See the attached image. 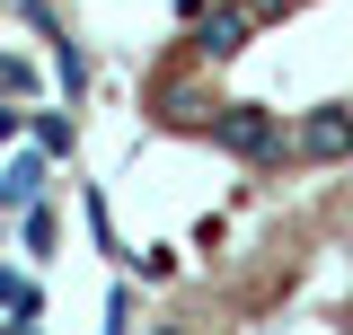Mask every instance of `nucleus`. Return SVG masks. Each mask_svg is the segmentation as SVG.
Instances as JSON below:
<instances>
[{
	"label": "nucleus",
	"mask_w": 353,
	"mask_h": 335,
	"mask_svg": "<svg viewBox=\"0 0 353 335\" xmlns=\"http://www.w3.org/2000/svg\"><path fill=\"white\" fill-rule=\"evenodd\" d=\"M212 141L230 159H292V132L274 124L265 106H212Z\"/></svg>",
	"instance_id": "nucleus-1"
},
{
	"label": "nucleus",
	"mask_w": 353,
	"mask_h": 335,
	"mask_svg": "<svg viewBox=\"0 0 353 335\" xmlns=\"http://www.w3.org/2000/svg\"><path fill=\"white\" fill-rule=\"evenodd\" d=\"M256 27H265V9H256V0H221L212 18L194 27V62H230V53L256 36Z\"/></svg>",
	"instance_id": "nucleus-2"
},
{
	"label": "nucleus",
	"mask_w": 353,
	"mask_h": 335,
	"mask_svg": "<svg viewBox=\"0 0 353 335\" xmlns=\"http://www.w3.org/2000/svg\"><path fill=\"white\" fill-rule=\"evenodd\" d=\"M256 9H265V18H283V9H301V0H256Z\"/></svg>",
	"instance_id": "nucleus-6"
},
{
	"label": "nucleus",
	"mask_w": 353,
	"mask_h": 335,
	"mask_svg": "<svg viewBox=\"0 0 353 335\" xmlns=\"http://www.w3.org/2000/svg\"><path fill=\"white\" fill-rule=\"evenodd\" d=\"M0 309L18 318V327H36V309H44V292L27 283V274H0Z\"/></svg>",
	"instance_id": "nucleus-5"
},
{
	"label": "nucleus",
	"mask_w": 353,
	"mask_h": 335,
	"mask_svg": "<svg viewBox=\"0 0 353 335\" xmlns=\"http://www.w3.org/2000/svg\"><path fill=\"white\" fill-rule=\"evenodd\" d=\"M44 203V159H9L0 168V212H36Z\"/></svg>",
	"instance_id": "nucleus-4"
},
{
	"label": "nucleus",
	"mask_w": 353,
	"mask_h": 335,
	"mask_svg": "<svg viewBox=\"0 0 353 335\" xmlns=\"http://www.w3.org/2000/svg\"><path fill=\"white\" fill-rule=\"evenodd\" d=\"M292 159H353V106H318L301 132H292Z\"/></svg>",
	"instance_id": "nucleus-3"
}]
</instances>
